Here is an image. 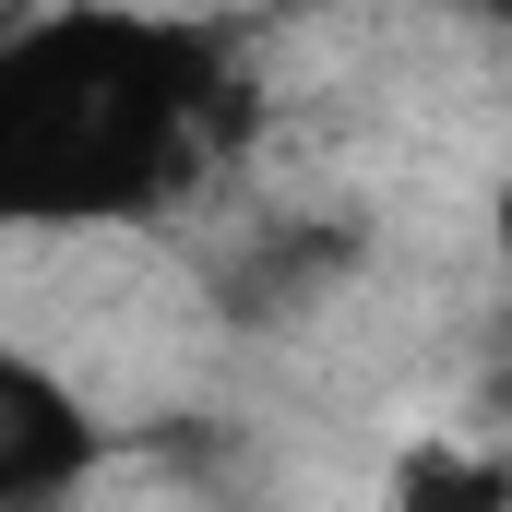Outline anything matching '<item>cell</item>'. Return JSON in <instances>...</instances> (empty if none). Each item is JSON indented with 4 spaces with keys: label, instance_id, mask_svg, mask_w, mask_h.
<instances>
[{
    "label": "cell",
    "instance_id": "obj_1",
    "mask_svg": "<svg viewBox=\"0 0 512 512\" xmlns=\"http://www.w3.org/2000/svg\"><path fill=\"white\" fill-rule=\"evenodd\" d=\"M227 60L191 24L48 12L0 36V227H96L167 203L215 143Z\"/></svg>",
    "mask_w": 512,
    "mask_h": 512
},
{
    "label": "cell",
    "instance_id": "obj_2",
    "mask_svg": "<svg viewBox=\"0 0 512 512\" xmlns=\"http://www.w3.org/2000/svg\"><path fill=\"white\" fill-rule=\"evenodd\" d=\"M108 465V417L24 346H0V512H60Z\"/></svg>",
    "mask_w": 512,
    "mask_h": 512
},
{
    "label": "cell",
    "instance_id": "obj_3",
    "mask_svg": "<svg viewBox=\"0 0 512 512\" xmlns=\"http://www.w3.org/2000/svg\"><path fill=\"white\" fill-rule=\"evenodd\" d=\"M393 512H512L501 453H465V441H417L393 465Z\"/></svg>",
    "mask_w": 512,
    "mask_h": 512
}]
</instances>
